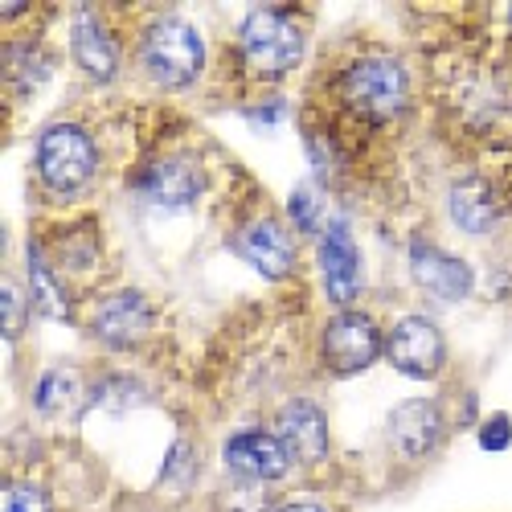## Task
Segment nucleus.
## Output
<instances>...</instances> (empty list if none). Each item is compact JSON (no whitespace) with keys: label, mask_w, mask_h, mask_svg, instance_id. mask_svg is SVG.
Here are the masks:
<instances>
[{"label":"nucleus","mask_w":512,"mask_h":512,"mask_svg":"<svg viewBox=\"0 0 512 512\" xmlns=\"http://www.w3.org/2000/svg\"><path fill=\"white\" fill-rule=\"evenodd\" d=\"M238 50L254 78H279L304 62V29L283 9H250L238 29Z\"/></svg>","instance_id":"nucleus-1"},{"label":"nucleus","mask_w":512,"mask_h":512,"mask_svg":"<svg viewBox=\"0 0 512 512\" xmlns=\"http://www.w3.org/2000/svg\"><path fill=\"white\" fill-rule=\"evenodd\" d=\"M410 99V74L394 58H361L340 74V103L369 123L402 115Z\"/></svg>","instance_id":"nucleus-2"},{"label":"nucleus","mask_w":512,"mask_h":512,"mask_svg":"<svg viewBox=\"0 0 512 512\" xmlns=\"http://www.w3.org/2000/svg\"><path fill=\"white\" fill-rule=\"evenodd\" d=\"M140 58H144V70L160 82V87H189V82L205 70V41L189 21L160 17L144 33Z\"/></svg>","instance_id":"nucleus-3"},{"label":"nucleus","mask_w":512,"mask_h":512,"mask_svg":"<svg viewBox=\"0 0 512 512\" xmlns=\"http://www.w3.org/2000/svg\"><path fill=\"white\" fill-rule=\"evenodd\" d=\"M95 140L74 123H58L37 140V173L54 193H78L95 173Z\"/></svg>","instance_id":"nucleus-4"},{"label":"nucleus","mask_w":512,"mask_h":512,"mask_svg":"<svg viewBox=\"0 0 512 512\" xmlns=\"http://www.w3.org/2000/svg\"><path fill=\"white\" fill-rule=\"evenodd\" d=\"M381 345H386V336L361 312H340L324 324V365L336 377H353V373L369 369L377 361Z\"/></svg>","instance_id":"nucleus-5"},{"label":"nucleus","mask_w":512,"mask_h":512,"mask_svg":"<svg viewBox=\"0 0 512 512\" xmlns=\"http://www.w3.org/2000/svg\"><path fill=\"white\" fill-rule=\"evenodd\" d=\"M386 353H390V361H394L398 373L418 377V381L435 377V373L443 369V357H447L443 332H439L431 320H422V316H406V320H398V324L390 328Z\"/></svg>","instance_id":"nucleus-6"},{"label":"nucleus","mask_w":512,"mask_h":512,"mask_svg":"<svg viewBox=\"0 0 512 512\" xmlns=\"http://www.w3.org/2000/svg\"><path fill=\"white\" fill-rule=\"evenodd\" d=\"M222 459L230 467V476H238V484H271V480H283L287 467H291V455L267 431H238V435H230Z\"/></svg>","instance_id":"nucleus-7"},{"label":"nucleus","mask_w":512,"mask_h":512,"mask_svg":"<svg viewBox=\"0 0 512 512\" xmlns=\"http://www.w3.org/2000/svg\"><path fill=\"white\" fill-rule=\"evenodd\" d=\"M275 439L283 443V451L291 455V463H320L328 455V418L316 402L308 398H291L279 418H275Z\"/></svg>","instance_id":"nucleus-8"},{"label":"nucleus","mask_w":512,"mask_h":512,"mask_svg":"<svg viewBox=\"0 0 512 512\" xmlns=\"http://www.w3.org/2000/svg\"><path fill=\"white\" fill-rule=\"evenodd\" d=\"M152 324V308L144 295L136 291H119V295H107V300L95 304L91 312V332L103 340L107 349H132L144 340Z\"/></svg>","instance_id":"nucleus-9"},{"label":"nucleus","mask_w":512,"mask_h":512,"mask_svg":"<svg viewBox=\"0 0 512 512\" xmlns=\"http://www.w3.org/2000/svg\"><path fill=\"white\" fill-rule=\"evenodd\" d=\"M234 250H238L259 275H267V279H283V275H291V267H295V246H291L287 230H283L279 222H271V218L246 222V226L234 234Z\"/></svg>","instance_id":"nucleus-10"},{"label":"nucleus","mask_w":512,"mask_h":512,"mask_svg":"<svg viewBox=\"0 0 512 512\" xmlns=\"http://www.w3.org/2000/svg\"><path fill=\"white\" fill-rule=\"evenodd\" d=\"M410 271L426 291L439 295V300H447V304H459L463 295L472 291V267H467L463 259H455V254L431 246V242L410 246Z\"/></svg>","instance_id":"nucleus-11"},{"label":"nucleus","mask_w":512,"mask_h":512,"mask_svg":"<svg viewBox=\"0 0 512 512\" xmlns=\"http://www.w3.org/2000/svg\"><path fill=\"white\" fill-rule=\"evenodd\" d=\"M205 181H201V168L189 164L185 156H160L144 168L140 177V193L164 209H185L201 197Z\"/></svg>","instance_id":"nucleus-12"},{"label":"nucleus","mask_w":512,"mask_h":512,"mask_svg":"<svg viewBox=\"0 0 512 512\" xmlns=\"http://www.w3.org/2000/svg\"><path fill=\"white\" fill-rule=\"evenodd\" d=\"M320 267H324V283H328L332 300L336 304H353L357 291H361V254H357V242H353L345 222H332L324 230Z\"/></svg>","instance_id":"nucleus-13"},{"label":"nucleus","mask_w":512,"mask_h":512,"mask_svg":"<svg viewBox=\"0 0 512 512\" xmlns=\"http://www.w3.org/2000/svg\"><path fill=\"white\" fill-rule=\"evenodd\" d=\"M386 431H390V443L410 455V459H422V455H431L443 439V414L435 402H426V398H410L402 402L390 422H386Z\"/></svg>","instance_id":"nucleus-14"},{"label":"nucleus","mask_w":512,"mask_h":512,"mask_svg":"<svg viewBox=\"0 0 512 512\" xmlns=\"http://www.w3.org/2000/svg\"><path fill=\"white\" fill-rule=\"evenodd\" d=\"M70 41H74V62L87 70L91 78H111L119 58H115V41L111 33L99 25V17L91 9H78L74 13V25H70Z\"/></svg>","instance_id":"nucleus-15"},{"label":"nucleus","mask_w":512,"mask_h":512,"mask_svg":"<svg viewBox=\"0 0 512 512\" xmlns=\"http://www.w3.org/2000/svg\"><path fill=\"white\" fill-rule=\"evenodd\" d=\"M451 218L467 234L492 230V222H496V197H492V189L480 177L455 181V189H451Z\"/></svg>","instance_id":"nucleus-16"},{"label":"nucleus","mask_w":512,"mask_h":512,"mask_svg":"<svg viewBox=\"0 0 512 512\" xmlns=\"http://www.w3.org/2000/svg\"><path fill=\"white\" fill-rule=\"evenodd\" d=\"M29 295H33V308H37L41 316H50V320H66V316H70V312H66V295H62L54 271L41 263L37 246H29Z\"/></svg>","instance_id":"nucleus-17"},{"label":"nucleus","mask_w":512,"mask_h":512,"mask_svg":"<svg viewBox=\"0 0 512 512\" xmlns=\"http://www.w3.org/2000/svg\"><path fill=\"white\" fill-rule=\"evenodd\" d=\"M78 398V381L70 377V373H62V369H54V373H46L33 386V406L41 410V414H58V410H66L70 402Z\"/></svg>","instance_id":"nucleus-18"},{"label":"nucleus","mask_w":512,"mask_h":512,"mask_svg":"<svg viewBox=\"0 0 512 512\" xmlns=\"http://www.w3.org/2000/svg\"><path fill=\"white\" fill-rule=\"evenodd\" d=\"M0 328H5V340H17L25 328V304L13 283L0 287Z\"/></svg>","instance_id":"nucleus-19"},{"label":"nucleus","mask_w":512,"mask_h":512,"mask_svg":"<svg viewBox=\"0 0 512 512\" xmlns=\"http://www.w3.org/2000/svg\"><path fill=\"white\" fill-rule=\"evenodd\" d=\"M5 512H50V496L33 484H9L5 488Z\"/></svg>","instance_id":"nucleus-20"},{"label":"nucleus","mask_w":512,"mask_h":512,"mask_svg":"<svg viewBox=\"0 0 512 512\" xmlns=\"http://www.w3.org/2000/svg\"><path fill=\"white\" fill-rule=\"evenodd\" d=\"M291 218H295V226L308 230V234L320 230V205H316V193H312V189H295V197H291Z\"/></svg>","instance_id":"nucleus-21"},{"label":"nucleus","mask_w":512,"mask_h":512,"mask_svg":"<svg viewBox=\"0 0 512 512\" xmlns=\"http://www.w3.org/2000/svg\"><path fill=\"white\" fill-rule=\"evenodd\" d=\"M512 443V418L508 414H492L488 422H484V431H480V447L484 451H500V447H508Z\"/></svg>","instance_id":"nucleus-22"},{"label":"nucleus","mask_w":512,"mask_h":512,"mask_svg":"<svg viewBox=\"0 0 512 512\" xmlns=\"http://www.w3.org/2000/svg\"><path fill=\"white\" fill-rule=\"evenodd\" d=\"M279 512H324L320 504H308V500H295V504H283Z\"/></svg>","instance_id":"nucleus-23"}]
</instances>
